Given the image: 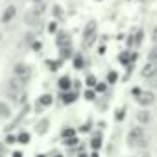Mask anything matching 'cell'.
Here are the masks:
<instances>
[{
    "label": "cell",
    "instance_id": "20",
    "mask_svg": "<svg viewBox=\"0 0 157 157\" xmlns=\"http://www.w3.org/2000/svg\"><path fill=\"white\" fill-rule=\"evenodd\" d=\"M87 85H91V87L96 85V78H94V76H89V78H87Z\"/></svg>",
    "mask_w": 157,
    "mask_h": 157
},
{
    "label": "cell",
    "instance_id": "4",
    "mask_svg": "<svg viewBox=\"0 0 157 157\" xmlns=\"http://www.w3.org/2000/svg\"><path fill=\"white\" fill-rule=\"evenodd\" d=\"M153 100H155V96H153V93H150V91L139 93V98H137V102H139L140 105H151Z\"/></svg>",
    "mask_w": 157,
    "mask_h": 157
},
{
    "label": "cell",
    "instance_id": "29",
    "mask_svg": "<svg viewBox=\"0 0 157 157\" xmlns=\"http://www.w3.org/2000/svg\"><path fill=\"white\" fill-rule=\"evenodd\" d=\"M48 155H52V157H54V155H61V151H57V150H52V151H48Z\"/></svg>",
    "mask_w": 157,
    "mask_h": 157
},
{
    "label": "cell",
    "instance_id": "2",
    "mask_svg": "<svg viewBox=\"0 0 157 157\" xmlns=\"http://www.w3.org/2000/svg\"><path fill=\"white\" fill-rule=\"evenodd\" d=\"M15 76L19 78V80H22V82H28L30 80V76H32V68L28 67V65H17L15 67Z\"/></svg>",
    "mask_w": 157,
    "mask_h": 157
},
{
    "label": "cell",
    "instance_id": "7",
    "mask_svg": "<svg viewBox=\"0 0 157 157\" xmlns=\"http://www.w3.org/2000/svg\"><path fill=\"white\" fill-rule=\"evenodd\" d=\"M48 120L46 118H43V120H39V124H37V133H41V135H44L46 133V129H48Z\"/></svg>",
    "mask_w": 157,
    "mask_h": 157
},
{
    "label": "cell",
    "instance_id": "28",
    "mask_svg": "<svg viewBox=\"0 0 157 157\" xmlns=\"http://www.w3.org/2000/svg\"><path fill=\"white\" fill-rule=\"evenodd\" d=\"M6 142H8V144H10V142H15V137H13V135H8V137H6Z\"/></svg>",
    "mask_w": 157,
    "mask_h": 157
},
{
    "label": "cell",
    "instance_id": "25",
    "mask_svg": "<svg viewBox=\"0 0 157 157\" xmlns=\"http://www.w3.org/2000/svg\"><path fill=\"white\" fill-rule=\"evenodd\" d=\"M56 30H57V26H56V22H52V24H50V28H48V32H50V33H54Z\"/></svg>",
    "mask_w": 157,
    "mask_h": 157
},
{
    "label": "cell",
    "instance_id": "11",
    "mask_svg": "<svg viewBox=\"0 0 157 157\" xmlns=\"http://www.w3.org/2000/svg\"><path fill=\"white\" fill-rule=\"evenodd\" d=\"M8 117H10V105L0 102V118H8Z\"/></svg>",
    "mask_w": 157,
    "mask_h": 157
},
{
    "label": "cell",
    "instance_id": "8",
    "mask_svg": "<svg viewBox=\"0 0 157 157\" xmlns=\"http://www.w3.org/2000/svg\"><path fill=\"white\" fill-rule=\"evenodd\" d=\"M70 83H72V82H70V78H68V76H63L61 80H59V87H61V91H68V89H70Z\"/></svg>",
    "mask_w": 157,
    "mask_h": 157
},
{
    "label": "cell",
    "instance_id": "13",
    "mask_svg": "<svg viewBox=\"0 0 157 157\" xmlns=\"http://www.w3.org/2000/svg\"><path fill=\"white\" fill-rule=\"evenodd\" d=\"M100 144H102V137H100V135H96V137L91 140V146H93L94 150H98V148H100Z\"/></svg>",
    "mask_w": 157,
    "mask_h": 157
},
{
    "label": "cell",
    "instance_id": "24",
    "mask_svg": "<svg viewBox=\"0 0 157 157\" xmlns=\"http://www.w3.org/2000/svg\"><path fill=\"white\" fill-rule=\"evenodd\" d=\"M85 98H87V100H93V98H94V93H93V91H87V93H85Z\"/></svg>",
    "mask_w": 157,
    "mask_h": 157
},
{
    "label": "cell",
    "instance_id": "23",
    "mask_svg": "<svg viewBox=\"0 0 157 157\" xmlns=\"http://www.w3.org/2000/svg\"><path fill=\"white\" fill-rule=\"evenodd\" d=\"M128 56H129V54H120V61H122V63H128V59H129Z\"/></svg>",
    "mask_w": 157,
    "mask_h": 157
},
{
    "label": "cell",
    "instance_id": "30",
    "mask_svg": "<svg viewBox=\"0 0 157 157\" xmlns=\"http://www.w3.org/2000/svg\"><path fill=\"white\" fill-rule=\"evenodd\" d=\"M2 151H4V148H2V146H0V153H2Z\"/></svg>",
    "mask_w": 157,
    "mask_h": 157
},
{
    "label": "cell",
    "instance_id": "1",
    "mask_svg": "<svg viewBox=\"0 0 157 157\" xmlns=\"http://www.w3.org/2000/svg\"><path fill=\"white\" fill-rule=\"evenodd\" d=\"M128 142L131 146H146V139H144V129L140 128H133L128 133Z\"/></svg>",
    "mask_w": 157,
    "mask_h": 157
},
{
    "label": "cell",
    "instance_id": "5",
    "mask_svg": "<svg viewBox=\"0 0 157 157\" xmlns=\"http://www.w3.org/2000/svg\"><path fill=\"white\" fill-rule=\"evenodd\" d=\"M137 120L142 124V126H148L151 122V113L150 111H139L137 113Z\"/></svg>",
    "mask_w": 157,
    "mask_h": 157
},
{
    "label": "cell",
    "instance_id": "6",
    "mask_svg": "<svg viewBox=\"0 0 157 157\" xmlns=\"http://www.w3.org/2000/svg\"><path fill=\"white\" fill-rule=\"evenodd\" d=\"M15 11H17V10H15L13 6H10V8L4 11V15H2V22H10V21L15 17Z\"/></svg>",
    "mask_w": 157,
    "mask_h": 157
},
{
    "label": "cell",
    "instance_id": "18",
    "mask_svg": "<svg viewBox=\"0 0 157 157\" xmlns=\"http://www.w3.org/2000/svg\"><path fill=\"white\" fill-rule=\"evenodd\" d=\"M107 82H109V83H115V82H117V74H115V72H109V74H107Z\"/></svg>",
    "mask_w": 157,
    "mask_h": 157
},
{
    "label": "cell",
    "instance_id": "26",
    "mask_svg": "<svg viewBox=\"0 0 157 157\" xmlns=\"http://www.w3.org/2000/svg\"><path fill=\"white\" fill-rule=\"evenodd\" d=\"M94 87H96V91H104L105 89V83H96Z\"/></svg>",
    "mask_w": 157,
    "mask_h": 157
},
{
    "label": "cell",
    "instance_id": "14",
    "mask_svg": "<svg viewBox=\"0 0 157 157\" xmlns=\"http://www.w3.org/2000/svg\"><path fill=\"white\" fill-rule=\"evenodd\" d=\"M70 54H72V50H70V44H68V46H67V44H63V46H61V56H63V57H68Z\"/></svg>",
    "mask_w": 157,
    "mask_h": 157
},
{
    "label": "cell",
    "instance_id": "27",
    "mask_svg": "<svg viewBox=\"0 0 157 157\" xmlns=\"http://www.w3.org/2000/svg\"><path fill=\"white\" fill-rule=\"evenodd\" d=\"M117 118H118V120H122V118H124V109H120V111L117 113Z\"/></svg>",
    "mask_w": 157,
    "mask_h": 157
},
{
    "label": "cell",
    "instance_id": "22",
    "mask_svg": "<svg viewBox=\"0 0 157 157\" xmlns=\"http://www.w3.org/2000/svg\"><path fill=\"white\" fill-rule=\"evenodd\" d=\"M155 57H157V50L151 48V52H150V61H155Z\"/></svg>",
    "mask_w": 157,
    "mask_h": 157
},
{
    "label": "cell",
    "instance_id": "9",
    "mask_svg": "<svg viewBox=\"0 0 157 157\" xmlns=\"http://www.w3.org/2000/svg\"><path fill=\"white\" fill-rule=\"evenodd\" d=\"M70 43V35L68 33H65V32H61L59 33V37H57V44L59 46H63V44H68Z\"/></svg>",
    "mask_w": 157,
    "mask_h": 157
},
{
    "label": "cell",
    "instance_id": "3",
    "mask_svg": "<svg viewBox=\"0 0 157 157\" xmlns=\"http://www.w3.org/2000/svg\"><path fill=\"white\" fill-rule=\"evenodd\" d=\"M155 72H157V65H155V61H150V63H146L144 67H142V70H140V76L142 78H153L155 76Z\"/></svg>",
    "mask_w": 157,
    "mask_h": 157
},
{
    "label": "cell",
    "instance_id": "15",
    "mask_svg": "<svg viewBox=\"0 0 157 157\" xmlns=\"http://www.w3.org/2000/svg\"><path fill=\"white\" fill-rule=\"evenodd\" d=\"M74 98H76V94H63V102H65V104L74 102Z\"/></svg>",
    "mask_w": 157,
    "mask_h": 157
},
{
    "label": "cell",
    "instance_id": "12",
    "mask_svg": "<svg viewBox=\"0 0 157 157\" xmlns=\"http://www.w3.org/2000/svg\"><path fill=\"white\" fill-rule=\"evenodd\" d=\"M142 37H144V33H142V32L139 30V32L135 33V39H133V44H135V46H139V44L142 43Z\"/></svg>",
    "mask_w": 157,
    "mask_h": 157
},
{
    "label": "cell",
    "instance_id": "16",
    "mask_svg": "<svg viewBox=\"0 0 157 157\" xmlns=\"http://www.w3.org/2000/svg\"><path fill=\"white\" fill-rule=\"evenodd\" d=\"M76 144H78V139H74V135H72V137H70V139H68V137H67V146H70V148H74V146H76Z\"/></svg>",
    "mask_w": 157,
    "mask_h": 157
},
{
    "label": "cell",
    "instance_id": "17",
    "mask_svg": "<svg viewBox=\"0 0 157 157\" xmlns=\"http://www.w3.org/2000/svg\"><path fill=\"white\" fill-rule=\"evenodd\" d=\"M19 140H21V142H28V140H30V135H28V133H24V131H22V133H21V135H19Z\"/></svg>",
    "mask_w": 157,
    "mask_h": 157
},
{
    "label": "cell",
    "instance_id": "10",
    "mask_svg": "<svg viewBox=\"0 0 157 157\" xmlns=\"http://www.w3.org/2000/svg\"><path fill=\"white\" fill-rule=\"evenodd\" d=\"M50 104H52V96H50V94H44V96L39 98L37 107H46V105H50Z\"/></svg>",
    "mask_w": 157,
    "mask_h": 157
},
{
    "label": "cell",
    "instance_id": "19",
    "mask_svg": "<svg viewBox=\"0 0 157 157\" xmlns=\"http://www.w3.org/2000/svg\"><path fill=\"white\" fill-rule=\"evenodd\" d=\"M74 65H76V68H82V67H83V59H82V57H76V59H74Z\"/></svg>",
    "mask_w": 157,
    "mask_h": 157
},
{
    "label": "cell",
    "instance_id": "21",
    "mask_svg": "<svg viewBox=\"0 0 157 157\" xmlns=\"http://www.w3.org/2000/svg\"><path fill=\"white\" fill-rule=\"evenodd\" d=\"M72 135H74V129H70V128H67V129L63 131V137H65V139H67V137H72Z\"/></svg>",
    "mask_w": 157,
    "mask_h": 157
}]
</instances>
